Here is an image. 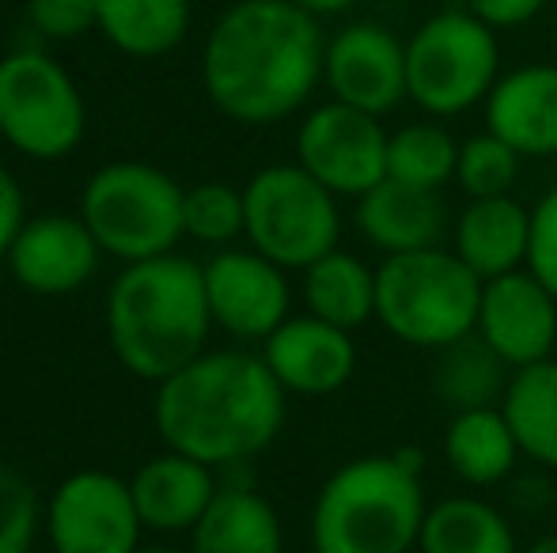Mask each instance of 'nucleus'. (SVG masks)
<instances>
[{"label": "nucleus", "instance_id": "f257e3e1", "mask_svg": "<svg viewBox=\"0 0 557 553\" xmlns=\"http://www.w3.org/2000/svg\"><path fill=\"white\" fill-rule=\"evenodd\" d=\"M323 30L293 0H239L216 20L201 76L216 111L243 126L296 114L323 80Z\"/></svg>", "mask_w": 557, "mask_h": 553}, {"label": "nucleus", "instance_id": "f03ea898", "mask_svg": "<svg viewBox=\"0 0 557 553\" xmlns=\"http://www.w3.org/2000/svg\"><path fill=\"white\" fill-rule=\"evenodd\" d=\"M285 394L262 356L201 353L160 384L156 432L198 463L239 466L277 440Z\"/></svg>", "mask_w": 557, "mask_h": 553}, {"label": "nucleus", "instance_id": "7ed1b4c3", "mask_svg": "<svg viewBox=\"0 0 557 553\" xmlns=\"http://www.w3.org/2000/svg\"><path fill=\"white\" fill-rule=\"evenodd\" d=\"M213 311L206 296V266L190 259L133 262L114 280L107 300L111 349L133 376L163 384L206 353Z\"/></svg>", "mask_w": 557, "mask_h": 553}, {"label": "nucleus", "instance_id": "20e7f679", "mask_svg": "<svg viewBox=\"0 0 557 553\" xmlns=\"http://www.w3.org/2000/svg\"><path fill=\"white\" fill-rule=\"evenodd\" d=\"M429 516L413 451L364 455L337 466L311 508L315 553H410Z\"/></svg>", "mask_w": 557, "mask_h": 553}, {"label": "nucleus", "instance_id": "39448f33", "mask_svg": "<svg viewBox=\"0 0 557 553\" xmlns=\"http://www.w3.org/2000/svg\"><path fill=\"white\" fill-rule=\"evenodd\" d=\"M482 277L455 251L387 254L375 269V318L413 349H444L474 334Z\"/></svg>", "mask_w": 557, "mask_h": 553}, {"label": "nucleus", "instance_id": "423d86ee", "mask_svg": "<svg viewBox=\"0 0 557 553\" xmlns=\"http://www.w3.org/2000/svg\"><path fill=\"white\" fill-rule=\"evenodd\" d=\"M183 193V186L152 163L122 160L91 175L81 216L107 254L133 266L163 259L186 236Z\"/></svg>", "mask_w": 557, "mask_h": 553}, {"label": "nucleus", "instance_id": "0eeeda50", "mask_svg": "<svg viewBox=\"0 0 557 553\" xmlns=\"http://www.w3.org/2000/svg\"><path fill=\"white\" fill-rule=\"evenodd\" d=\"M497 30L474 12H436L406 42L410 99L433 118H455L485 103L500 80Z\"/></svg>", "mask_w": 557, "mask_h": 553}, {"label": "nucleus", "instance_id": "6e6552de", "mask_svg": "<svg viewBox=\"0 0 557 553\" xmlns=\"http://www.w3.org/2000/svg\"><path fill=\"white\" fill-rule=\"evenodd\" d=\"M247 231L258 254L281 269H308L323 254L337 251L342 213L337 198L300 163H273L243 186Z\"/></svg>", "mask_w": 557, "mask_h": 553}, {"label": "nucleus", "instance_id": "1a4fd4ad", "mask_svg": "<svg viewBox=\"0 0 557 553\" xmlns=\"http://www.w3.org/2000/svg\"><path fill=\"white\" fill-rule=\"evenodd\" d=\"M84 99L69 73L38 50L0 61V137L30 160H61L84 137Z\"/></svg>", "mask_w": 557, "mask_h": 553}, {"label": "nucleus", "instance_id": "9d476101", "mask_svg": "<svg viewBox=\"0 0 557 553\" xmlns=\"http://www.w3.org/2000/svg\"><path fill=\"white\" fill-rule=\"evenodd\" d=\"M387 129L375 114L345 103H323L296 134V163L334 198H364L387 178Z\"/></svg>", "mask_w": 557, "mask_h": 553}, {"label": "nucleus", "instance_id": "9b49d317", "mask_svg": "<svg viewBox=\"0 0 557 553\" xmlns=\"http://www.w3.org/2000/svg\"><path fill=\"white\" fill-rule=\"evenodd\" d=\"M140 527L129 481L107 470L65 478L46 512L53 553H137Z\"/></svg>", "mask_w": 557, "mask_h": 553}, {"label": "nucleus", "instance_id": "f8f14e48", "mask_svg": "<svg viewBox=\"0 0 557 553\" xmlns=\"http://www.w3.org/2000/svg\"><path fill=\"white\" fill-rule=\"evenodd\" d=\"M474 334L512 372L550 361L557 341V296L528 266L482 280Z\"/></svg>", "mask_w": 557, "mask_h": 553}, {"label": "nucleus", "instance_id": "ddd939ff", "mask_svg": "<svg viewBox=\"0 0 557 553\" xmlns=\"http://www.w3.org/2000/svg\"><path fill=\"white\" fill-rule=\"evenodd\" d=\"M323 80L337 103L364 114H391L410 99L406 84V42L380 23H352L326 42Z\"/></svg>", "mask_w": 557, "mask_h": 553}, {"label": "nucleus", "instance_id": "4468645a", "mask_svg": "<svg viewBox=\"0 0 557 553\" xmlns=\"http://www.w3.org/2000/svg\"><path fill=\"white\" fill-rule=\"evenodd\" d=\"M213 323L247 341H265L288 318V280L277 262L250 251H221L206 266Z\"/></svg>", "mask_w": 557, "mask_h": 553}, {"label": "nucleus", "instance_id": "2eb2a0df", "mask_svg": "<svg viewBox=\"0 0 557 553\" xmlns=\"http://www.w3.org/2000/svg\"><path fill=\"white\" fill-rule=\"evenodd\" d=\"M99 239L84 224V216H35L20 228L8 247L12 277L35 296H69L96 277Z\"/></svg>", "mask_w": 557, "mask_h": 553}, {"label": "nucleus", "instance_id": "dca6fc26", "mask_svg": "<svg viewBox=\"0 0 557 553\" xmlns=\"http://www.w3.org/2000/svg\"><path fill=\"white\" fill-rule=\"evenodd\" d=\"M262 361L277 384L293 394H334L357 372L352 330L326 323L319 315H288L265 338Z\"/></svg>", "mask_w": 557, "mask_h": 553}, {"label": "nucleus", "instance_id": "f3484780", "mask_svg": "<svg viewBox=\"0 0 557 553\" xmlns=\"http://www.w3.org/2000/svg\"><path fill=\"white\" fill-rule=\"evenodd\" d=\"M485 129L523 160L557 155V65H523L500 76L485 99Z\"/></svg>", "mask_w": 557, "mask_h": 553}, {"label": "nucleus", "instance_id": "a211bd4d", "mask_svg": "<svg viewBox=\"0 0 557 553\" xmlns=\"http://www.w3.org/2000/svg\"><path fill=\"white\" fill-rule=\"evenodd\" d=\"M133 504L140 512V524L148 531H194L213 497L221 493L213 466L183 455V451H163L148 458L129 481Z\"/></svg>", "mask_w": 557, "mask_h": 553}, {"label": "nucleus", "instance_id": "6ab92c4d", "mask_svg": "<svg viewBox=\"0 0 557 553\" xmlns=\"http://www.w3.org/2000/svg\"><path fill=\"white\" fill-rule=\"evenodd\" d=\"M447 209L436 190L383 178L357 198V231L383 254H406L436 247L444 236Z\"/></svg>", "mask_w": 557, "mask_h": 553}, {"label": "nucleus", "instance_id": "aec40b11", "mask_svg": "<svg viewBox=\"0 0 557 553\" xmlns=\"http://www.w3.org/2000/svg\"><path fill=\"white\" fill-rule=\"evenodd\" d=\"M528 243L531 209H523L512 193L470 198V205L455 221V254L482 280L528 266Z\"/></svg>", "mask_w": 557, "mask_h": 553}, {"label": "nucleus", "instance_id": "412c9836", "mask_svg": "<svg viewBox=\"0 0 557 553\" xmlns=\"http://www.w3.org/2000/svg\"><path fill=\"white\" fill-rule=\"evenodd\" d=\"M190 553H281L285 535L273 504L250 486H221L190 531Z\"/></svg>", "mask_w": 557, "mask_h": 553}, {"label": "nucleus", "instance_id": "4be33fe9", "mask_svg": "<svg viewBox=\"0 0 557 553\" xmlns=\"http://www.w3.org/2000/svg\"><path fill=\"white\" fill-rule=\"evenodd\" d=\"M520 455L523 451L516 443V432L500 406L462 410V414L451 417V425L444 432L447 466H451L455 478H462L474 489L505 481L516 470V458Z\"/></svg>", "mask_w": 557, "mask_h": 553}, {"label": "nucleus", "instance_id": "5701e85b", "mask_svg": "<svg viewBox=\"0 0 557 553\" xmlns=\"http://www.w3.org/2000/svg\"><path fill=\"white\" fill-rule=\"evenodd\" d=\"M421 553H520L516 531L490 501L444 497L421 524Z\"/></svg>", "mask_w": 557, "mask_h": 553}, {"label": "nucleus", "instance_id": "b1692460", "mask_svg": "<svg viewBox=\"0 0 557 553\" xmlns=\"http://www.w3.org/2000/svg\"><path fill=\"white\" fill-rule=\"evenodd\" d=\"M304 303L311 315L342 330H360L368 318H375V269L357 254H323L304 269Z\"/></svg>", "mask_w": 557, "mask_h": 553}, {"label": "nucleus", "instance_id": "393cba45", "mask_svg": "<svg viewBox=\"0 0 557 553\" xmlns=\"http://www.w3.org/2000/svg\"><path fill=\"white\" fill-rule=\"evenodd\" d=\"M516 443L528 458L557 470V361H539L516 368L500 399Z\"/></svg>", "mask_w": 557, "mask_h": 553}, {"label": "nucleus", "instance_id": "a878e982", "mask_svg": "<svg viewBox=\"0 0 557 553\" xmlns=\"http://www.w3.org/2000/svg\"><path fill=\"white\" fill-rule=\"evenodd\" d=\"M436 353L441 356H436L433 387L444 406H451L455 414L500 406L512 376H508V364L478 334H467V338L451 341Z\"/></svg>", "mask_w": 557, "mask_h": 553}, {"label": "nucleus", "instance_id": "bb28decb", "mask_svg": "<svg viewBox=\"0 0 557 553\" xmlns=\"http://www.w3.org/2000/svg\"><path fill=\"white\" fill-rule=\"evenodd\" d=\"M99 30L133 58H160L183 42L190 0H96Z\"/></svg>", "mask_w": 557, "mask_h": 553}, {"label": "nucleus", "instance_id": "cd10ccee", "mask_svg": "<svg viewBox=\"0 0 557 553\" xmlns=\"http://www.w3.org/2000/svg\"><path fill=\"white\" fill-rule=\"evenodd\" d=\"M455 167H459V144L444 126L413 122L387 137V178L421 190H441L455 178Z\"/></svg>", "mask_w": 557, "mask_h": 553}, {"label": "nucleus", "instance_id": "c85d7f7f", "mask_svg": "<svg viewBox=\"0 0 557 553\" xmlns=\"http://www.w3.org/2000/svg\"><path fill=\"white\" fill-rule=\"evenodd\" d=\"M523 155L516 152L508 140L497 134H478L467 144H459V167H455V183L462 186L467 198H500L512 193L516 178H520Z\"/></svg>", "mask_w": 557, "mask_h": 553}, {"label": "nucleus", "instance_id": "c756f323", "mask_svg": "<svg viewBox=\"0 0 557 553\" xmlns=\"http://www.w3.org/2000/svg\"><path fill=\"white\" fill-rule=\"evenodd\" d=\"M183 228L198 243L224 247L247 231L243 190L227 183H201L183 193Z\"/></svg>", "mask_w": 557, "mask_h": 553}, {"label": "nucleus", "instance_id": "7c9ffc66", "mask_svg": "<svg viewBox=\"0 0 557 553\" xmlns=\"http://www.w3.org/2000/svg\"><path fill=\"white\" fill-rule=\"evenodd\" d=\"M38 531L35 486L12 466H0V553H30Z\"/></svg>", "mask_w": 557, "mask_h": 553}, {"label": "nucleus", "instance_id": "2f4dec72", "mask_svg": "<svg viewBox=\"0 0 557 553\" xmlns=\"http://www.w3.org/2000/svg\"><path fill=\"white\" fill-rule=\"evenodd\" d=\"M528 269L557 296V186L539 198L531 209V243Z\"/></svg>", "mask_w": 557, "mask_h": 553}, {"label": "nucleus", "instance_id": "473e14b6", "mask_svg": "<svg viewBox=\"0 0 557 553\" xmlns=\"http://www.w3.org/2000/svg\"><path fill=\"white\" fill-rule=\"evenodd\" d=\"M27 15L50 38H76L99 27L96 0H27Z\"/></svg>", "mask_w": 557, "mask_h": 553}, {"label": "nucleus", "instance_id": "72a5a7b5", "mask_svg": "<svg viewBox=\"0 0 557 553\" xmlns=\"http://www.w3.org/2000/svg\"><path fill=\"white\" fill-rule=\"evenodd\" d=\"M546 8V0H467V12H474L482 23H490L493 30L505 27H523L528 20H535Z\"/></svg>", "mask_w": 557, "mask_h": 553}, {"label": "nucleus", "instance_id": "f704fd0d", "mask_svg": "<svg viewBox=\"0 0 557 553\" xmlns=\"http://www.w3.org/2000/svg\"><path fill=\"white\" fill-rule=\"evenodd\" d=\"M23 190L4 167H0V254H8L12 239L20 236L23 228Z\"/></svg>", "mask_w": 557, "mask_h": 553}, {"label": "nucleus", "instance_id": "c9c22d12", "mask_svg": "<svg viewBox=\"0 0 557 553\" xmlns=\"http://www.w3.org/2000/svg\"><path fill=\"white\" fill-rule=\"evenodd\" d=\"M293 4H300L304 12H311V15H337L357 4V0H293Z\"/></svg>", "mask_w": 557, "mask_h": 553}, {"label": "nucleus", "instance_id": "e433bc0d", "mask_svg": "<svg viewBox=\"0 0 557 553\" xmlns=\"http://www.w3.org/2000/svg\"><path fill=\"white\" fill-rule=\"evenodd\" d=\"M523 553H557V535H546V539H539V542H531Z\"/></svg>", "mask_w": 557, "mask_h": 553}, {"label": "nucleus", "instance_id": "4c0bfd02", "mask_svg": "<svg viewBox=\"0 0 557 553\" xmlns=\"http://www.w3.org/2000/svg\"><path fill=\"white\" fill-rule=\"evenodd\" d=\"M137 553H183V550H168V546H152V550H137Z\"/></svg>", "mask_w": 557, "mask_h": 553}]
</instances>
